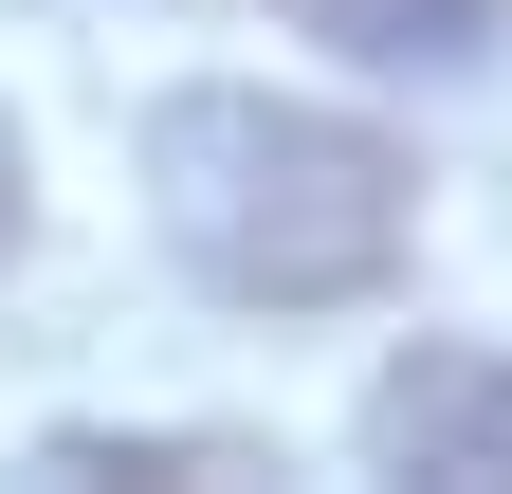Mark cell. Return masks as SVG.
<instances>
[{"instance_id":"1","label":"cell","mask_w":512,"mask_h":494,"mask_svg":"<svg viewBox=\"0 0 512 494\" xmlns=\"http://www.w3.org/2000/svg\"><path fill=\"white\" fill-rule=\"evenodd\" d=\"M147 220L238 312H348V293L403 275L421 165L366 110H311V92H165L147 110Z\"/></svg>"},{"instance_id":"2","label":"cell","mask_w":512,"mask_h":494,"mask_svg":"<svg viewBox=\"0 0 512 494\" xmlns=\"http://www.w3.org/2000/svg\"><path fill=\"white\" fill-rule=\"evenodd\" d=\"M366 458H384V476L512 494V348H403V366L366 385Z\"/></svg>"},{"instance_id":"3","label":"cell","mask_w":512,"mask_h":494,"mask_svg":"<svg viewBox=\"0 0 512 494\" xmlns=\"http://www.w3.org/2000/svg\"><path fill=\"white\" fill-rule=\"evenodd\" d=\"M330 55H366V74H476V55L512 37V0H293Z\"/></svg>"},{"instance_id":"4","label":"cell","mask_w":512,"mask_h":494,"mask_svg":"<svg viewBox=\"0 0 512 494\" xmlns=\"http://www.w3.org/2000/svg\"><path fill=\"white\" fill-rule=\"evenodd\" d=\"M19 220H37V183H19V129H0V275H19Z\"/></svg>"}]
</instances>
